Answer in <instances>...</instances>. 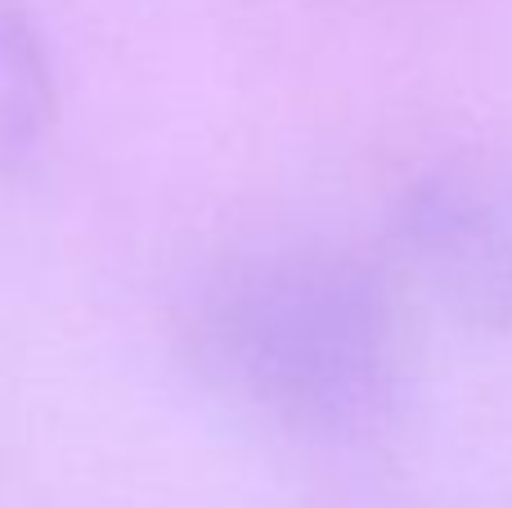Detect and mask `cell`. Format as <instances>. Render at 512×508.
Masks as SVG:
<instances>
[{
    "instance_id": "1",
    "label": "cell",
    "mask_w": 512,
    "mask_h": 508,
    "mask_svg": "<svg viewBox=\"0 0 512 508\" xmlns=\"http://www.w3.org/2000/svg\"><path fill=\"white\" fill-rule=\"evenodd\" d=\"M194 351L248 410L319 437H351L400 387V315L360 257L283 243L216 270L194 306Z\"/></svg>"
},
{
    "instance_id": "2",
    "label": "cell",
    "mask_w": 512,
    "mask_h": 508,
    "mask_svg": "<svg viewBox=\"0 0 512 508\" xmlns=\"http://www.w3.org/2000/svg\"><path fill=\"white\" fill-rule=\"evenodd\" d=\"M396 239L445 311L512 333V158L477 153L423 171L400 198Z\"/></svg>"
},
{
    "instance_id": "3",
    "label": "cell",
    "mask_w": 512,
    "mask_h": 508,
    "mask_svg": "<svg viewBox=\"0 0 512 508\" xmlns=\"http://www.w3.org/2000/svg\"><path fill=\"white\" fill-rule=\"evenodd\" d=\"M54 68L41 27L18 0H0V176L18 171L54 126Z\"/></svg>"
}]
</instances>
